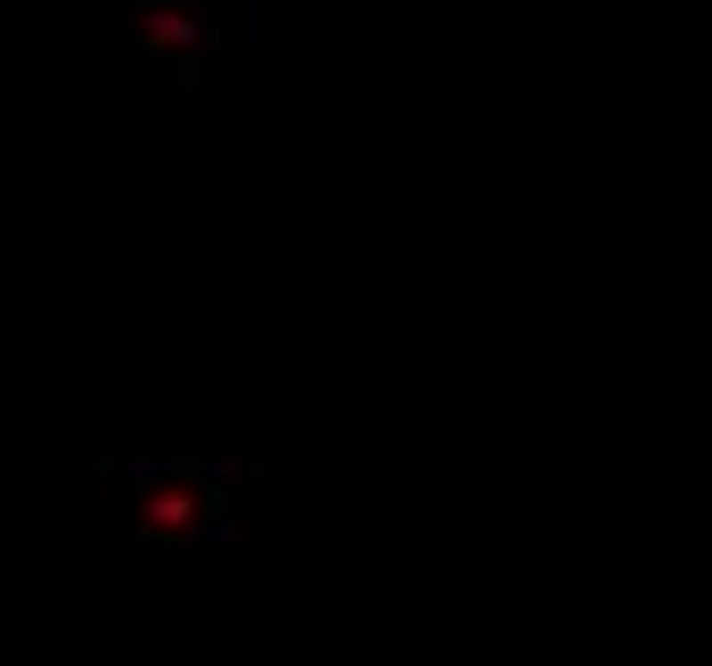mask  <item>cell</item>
I'll return each mask as SVG.
<instances>
[{"mask_svg":"<svg viewBox=\"0 0 712 666\" xmlns=\"http://www.w3.org/2000/svg\"><path fill=\"white\" fill-rule=\"evenodd\" d=\"M149 5H154V0H149ZM160 5H180V0H160Z\"/></svg>","mask_w":712,"mask_h":666,"instance_id":"cell-4","label":"cell"},{"mask_svg":"<svg viewBox=\"0 0 712 666\" xmlns=\"http://www.w3.org/2000/svg\"><path fill=\"white\" fill-rule=\"evenodd\" d=\"M102 528H123V508H108V513H102Z\"/></svg>","mask_w":712,"mask_h":666,"instance_id":"cell-3","label":"cell"},{"mask_svg":"<svg viewBox=\"0 0 712 666\" xmlns=\"http://www.w3.org/2000/svg\"><path fill=\"white\" fill-rule=\"evenodd\" d=\"M149 37H154V46H164V42L195 46L201 42V26L184 21V16H149Z\"/></svg>","mask_w":712,"mask_h":666,"instance_id":"cell-1","label":"cell"},{"mask_svg":"<svg viewBox=\"0 0 712 666\" xmlns=\"http://www.w3.org/2000/svg\"><path fill=\"white\" fill-rule=\"evenodd\" d=\"M149 518H154V523H180V528H190V523H195V502L180 498V492H164V498L149 502Z\"/></svg>","mask_w":712,"mask_h":666,"instance_id":"cell-2","label":"cell"}]
</instances>
